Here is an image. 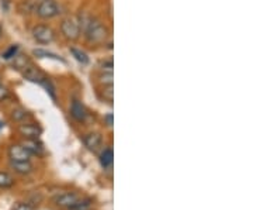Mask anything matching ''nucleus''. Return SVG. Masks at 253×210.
I'll list each match as a JSON object with an SVG mask.
<instances>
[{"label":"nucleus","instance_id":"1","mask_svg":"<svg viewBox=\"0 0 253 210\" xmlns=\"http://www.w3.org/2000/svg\"><path fill=\"white\" fill-rule=\"evenodd\" d=\"M84 34L86 43L89 46H103L109 40V28L106 24H103L99 18H90L87 27L82 33Z\"/></svg>","mask_w":253,"mask_h":210},{"label":"nucleus","instance_id":"2","mask_svg":"<svg viewBox=\"0 0 253 210\" xmlns=\"http://www.w3.org/2000/svg\"><path fill=\"white\" fill-rule=\"evenodd\" d=\"M31 34H33L34 41L38 43V44H41V46L52 44L55 41V38H56V34H55L54 30L49 26H46V24H37L36 27L33 28Z\"/></svg>","mask_w":253,"mask_h":210},{"label":"nucleus","instance_id":"3","mask_svg":"<svg viewBox=\"0 0 253 210\" xmlns=\"http://www.w3.org/2000/svg\"><path fill=\"white\" fill-rule=\"evenodd\" d=\"M61 13V7L55 0H42L36 9V14L42 20H51Z\"/></svg>","mask_w":253,"mask_h":210},{"label":"nucleus","instance_id":"4","mask_svg":"<svg viewBox=\"0 0 253 210\" xmlns=\"http://www.w3.org/2000/svg\"><path fill=\"white\" fill-rule=\"evenodd\" d=\"M61 33L62 36L69 40V41H76L82 34V30L79 27V23L76 18L68 17L63 18L62 23H61Z\"/></svg>","mask_w":253,"mask_h":210},{"label":"nucleus","instance_id":"5","mask_svg":"<svg viewBox=\"0 0 253 210\" xmlns=\"http://www.w3.org/2000/svg\"><path fill=\"white\" fill-rule=\"evenodd\" d=\"M21 146L31 157H44L45 154V147L40 141V138H24Z\"/></svg>","mask_w":253,"mask_h":210},{"label":"nucleus","instance_id":"6","mask_svg":"<svg viewBox=\"0 0 253 210\" xmlns=\"http://www.w3.org/2000/svg\"><path fill=\"white\" fill-rule=\"evenodd\" d=\"M18 133L24 138H40V136L42 134V128L37 123L24 121L18 126Z\"/></svg>","mask_w":253,"mask_h":210},{"label":"nucleus","instance_id":"7","mask_svg":"<svg viewBox=\"0 0 253 210\" xmlns=\"http://www.w3.org/2000/svg\"><path fill=\"white\" fill-rule=\"evenodd\" d=\"M71 116H72L73 119L76 120L78 123H84L87 117H89V111L87 109L84 107V105L82 103L81 101H78V99H73L72 103H71Z\"/></svg>","mask_w":253,"mask_h":210},{"label":"nucleus","instance_id":"8","mask_svg":"<svg viewBox=\"0 0 253 210\" xmlns=\"http://www.w3.org/2000/svg\"><path fill=\"white\" fill-rule=\"evenodd\" d=\"M81 199V196L75 192H63L58 196H55V205L59 206V208H65V209H69L71 206H73L76 202Z\"/></svg>","mask_w":253,"mask_h":210},{"label":"nucleus","instance_id":"9","mask_svg":"<svg viewBox=\"0 0 253 210\" xmlns=\"http://www.w3.org/2000/svg\"><path fill=\"white\" fill-rule=\"evenodd\" d=\"M83 144L89 151H99L100 147L103 146V137L100 133H87L83 136Z\"/></svg>","mask_w":253,"mask_h":210},{"label":"nucleus","instance_id":"10","mask_svg":"<svg viewBox=\"0 0 253 210\" xmlns=\"http://www.w3.org/2000/svg\"><path fill=\"white\" fill-rule=\"evenodd\" d=\"M10 161H31V156L21 144H11L7 150Z\"/></svg>","mask_w":253,"mask_h":210},{"label":"nucleus","instance_id":"11","mask_svg":"<svg viewBox=\"0 0 253 210\" xmlns=\"http://www.w3.org/2000/svg\"><path fill=\"white\" fill-rule=\"evenodd\" d=\"M10 168L17 175H30L33 172L31 161H10Z\"/></svg>","mask_w":253,"mask_h":210},{"label":"nucleus","instance_id":"12","mask_svg":"<svg viewBox=\"0 0 253 210\" xmlns=\"http://www.w3.org/2000/svg\"><path fill=\"white\" fill-rule=\"evenodd\" d=\"M113 161H114V153H113V150H111V148H106V150L101 153V156H100V165H101V168H103V169H109V168H111Z\"/></svg>","mask_w":253,"mask_h":210},{"label":"nucleus","instance_id":"13","mask_svg":"<svg viewBox=\"0 0 253 210\" xmlns=\"http://www.w3.org/2000/svg\"><path fill=\"white\" fill-rule=\"evenodd\" d=\"M100 98L109 105H113L114 102V85H101L100 89Z\"/></svg>","mask_w":253,"mask_h":210},{"label":"nucleus","instance_id":"14","mask_svg":"<svg viewBox=\"0 0 253 210\" xmlns=\"http://www.w3.org/2000/svg\"><path fill=\"white\" fill-rule=\"evenodd\" d=\"M30 117H31V113L28 110L23 109V107H18V109H14L11 111V119L16 123H24Z\"/></svg>","mask_w":253,"mask_h":210},{"label":"nucleus","instance_id":"15","mask_svg":"<svg viewBox=\"0 0 253 210\" xmlns=\"http://www.w3.org/2000/svg\"><path fill=\"white\" fill-rule=\"evenodd\" d=\"M69 52L72 54L73 58H75L79 64L89 65V62H90V59H89L87 54H86L84 51L79 50V48H75V47H72V48H69Z\"/></svg>","mask_w":253,"mask_h":210},{"label":"nucleus","instance_id":"16","mask_svg":"<svg viewBox=\"0 0 253 210\" xmlns=\"http://www.w3.org/2000/svg\"><path fill=\"white\" fill-rule=\"evenodd\" d=\"M13 66L18 69V71H23L24 68H27L28 65L31 64V61L28 59L27 55H21V54H17L13 59Z\"/></svg>","mask_w":253,"mask_h":210},{"label":"nucleus","instance_id":"17","mask_svg":"<svg viewBox=\"0 0 253 210\" xmlns=\"http://www.w3.org/2000/svg\"><path fill=\"white\" fill-rule=\"evenodd\" d=\"M38 85L40 86H42L44 89H45V92L54 99V101H56V92H55V86L52 85V82L49 81V78H46L45 75L40 79V82H38Z\"/></svg>","mask_w":253,"mask_h":210},{"label":"nucleus","instance_id":"18","mask_svg":"<svg viewBox=\"0 0 253 210\" xmlns=\"http://www.w3.org/2000/svg\"><path fill=\"white\" fill-rule=\"evenodd\" d=\"M14 186V178L9 172L0 171V189H10Z\"/></svg>","mask_w":253,"mask_h":210},{"label":"nucleus","instance_id":"19","mask_svg":"<svg viewBox=\"0 0 253 210\" xmlns=\"http://www.w3.org/2000/svg\"><path fill=\"white\" fill-rule=\"evenodd\" d=\"M42 0H24L21 4H20V11L23 13H36L37 6L41 3Z\"/></svg>","mask_w":253,"mask_h":210},{"label":"nucleus","instance_id":"20","mask_svg":"<svg viewBox=\"0 0 253 210\" xmlns=\"http://www.w3.org/2000/svg\"><path fill=\"white\" fill-rule=\"evenodd\" d=\"M33 54L38 56V58H51V59H55V61H62V62H65L59 55L54 54L51 51H46V50H42V48H37V50L33 51Z\"/></svg>","mask_w":253,"mask_h":210},{"label":"nucleus","instance_id":"21","mask_svg":"<svg viewBox=\"0 0 253 210\" xmlns=\"http://www.w3.org/2000/svg\"><path fill=\"white\" fill-rule=\"evenodd\" d=\"M91 206H93V201L91 199H79L68 210H90Z\"/></svg>","mask_w":253,"mask_h":210},{"label":"nucleus","instance_id":"22","mask_svg":"<svg viewBox=\"0 0 253 210\" xmlns=\"http://www.w3.org/2000/svg\"><path fill=\"white\" fill-rule=\"evenodd\" d=\"M18 51H20V48H18L17 44H13V46H10L9 48L1 54V58L6 59V61H11V59L18 54Z\"/></svg>","mask_w":253,"mask_h":210},{"label":"nucleus","instance_id":"23","mask_svg":"<svg viewBox=\"0 0 253 210\" xmlns=\"http://www.w3.org/2000/svg\"><path fill=\"white\" fill-rule=\"evenodd\" d=\"M99 79L101 85H113L114 83V75H113V72H101Z\"/></svg>","mask_w":253,"mask_h":210},{"label":"nucleus","instance_id":"24","mask_svg":"<svg viewBox=\"0 0 253 210\" xmlns=\"http://www.w3.org/2000/svg\"><path fill=\"white\" fill-rule=\"evenodd\" d=\"M100 68H101V72H113V68H114V62H113V59L109 58V59L101 61Z\"/></svg>","mask_w":253,"mask_h":210},{"label":"nucleus","instance_id":"25","mask_svg":"<svg viewBox=\"0 0 253 210\" xmlns=\"http://www.w3.org/2000/svg\"><path fill=\"white\" fill-rule=\"evenodd\" d=\"M10 98V91L4 86V85H1L0 83V103L4 101H7Z\"/></svg>","mask_w":253,"mask_h":210},{"label":"nucleus","instance_id":"26","mask_svg":"<svg viewBox=\"0 0 253 210\" xmlns=\"http://www.w3.org/2000/svg\"><path fill=\"white\" fill-rule=\"evenodd\" d=\"M104 123L107 124V127H113V113H109V114H106L104 116Z\"/></svg>","mask_w":253,"mask_h":210},{"label":"nucleus","instance_id":"27","mask_svg":"<svg viewBox=\"0 0 253 210\" xmlns=\"http://www.w3.org/2000/svg\"><path fill=\"white\" fill-rule=\"evenodd\" d=\"M16 210H33V208L28 203H21V205H18Z\"/></svg>","mask_w":253,"mask_h":210},{"label":"nucleus","instance_id":"28","mask_svg":"<svg viewBox=\"0 0 253 210\" xmlns=\"http://www.w3.org/2000/svg\"><path fill=\"white\" fill-rule=\"evenodd\" d=\"M1 37H3V27H1V24H0V40H1Z\"/></svg>","mask_w":253,"mask_h":210},{"label":"nucleus","instance_id":"29","mask_svg":"<svg viewBox=\"0 0 253 210\" xmlns=\"http://www.w3.org/2000/svg\"><path fill=\"white\" fill-rule=\"evenodd\" d=\"M0 83H1V79H0Z\"/></svg>","mask_w":253,"mask_h":210}]
</instances>
